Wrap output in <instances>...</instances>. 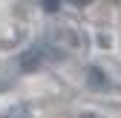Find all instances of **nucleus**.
I'll use <instances>...</instances> for the list:
<instances>
[{
	"mask_svg": "<svg viewBox=\"0 0 121 118\" xmlns=\"http://www.w3.org/2000/svg\"><path fill=\"white\" fill-rule=\"evenodd\" d=\"M92 84H95V86H101V84H104V78L98 75V69H92Z\"/></svg>",
	"mask_w": 121,
	"mask_h": 118,
	"instance_id": "1",
	"label": "nucleus"
},
{
	"mask_svg": "<svg viewBox=\"0 0 121 118\" xmlns=\"http://www.w3.org/2000/svg\"><path fill=\"white\" fill-rule=\"evenodd\" d=\"M0 89H6V84H0Z\"/></svg>",
	"mask_w": 121,
	"mask_h": 118,
	"instance_id": "2",
	"label": "nucleus"
},
{
	"mask_svg": "<svg viewBox=\"0 0 121 118\" xmlns=\"http://www.w3.org/2000/svg\"><path fill=\"white\" fill-rule=\"evenodd\" d=\"M86 118H95V115H86Z\"/></svg>",
	"mask_w": 121,
	"mask_h": 118,
	"instance_id": "3",
	"label": "nucleus"
},
{
	"mask_svg": "<svg viewBox=\"0 0 121 118\" xmlns=\"http://www.w3.org/2000/svg\"><path fill=\"white\" fill-rule=\"evenodd\" d=\"M81 3H84V0H81Z\"/></svg>",
	"mask_w": 121,
	"mask_h": 118,
	"instance_id": "4",
	"label": "nucleus"
}]
</instances>
